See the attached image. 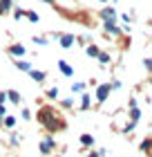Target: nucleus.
<instances>
[{
	"label": "nucleus",
	"instance_id": "nucleus-1",
	"mask_svg": "<svg viewBox=\"0 0 152 157\" xmlns=\"http://www.w3.org/2000/svg\"><path fill=\"white\" fill-rule=\"evenodd\" d=\"M38 117H40V124L47 126L49 130H61V128H65V121H61V115L52 108H43L38 112Z\"/></svg>",
	"mask_w": 152,
	"mask_h": 157
},
{
	"label": "nucleus",
	"instance_id": "nucleus-2",
	"mask_svg": "<svg viewBox=\"0 0 152 157\" xmlns=\"http://www.w3.org/2000/svg\"><path fill=\"white\" fill-rule=\"evenodd\" d=\"M107 94H110V85H101V88L96 90V99L98 101H105Z\"/></svg>",
	"mask_w": 152,
	"mask_h": 157
},
{
	"label": "nucleus",
	"instance_id": "nucleus-3",
	"mask_svg": "<svg viewBox=\"0 0 152 157\" xmlns=\"http://www.w3.org/2000/svg\"><path fill=\"white\" fill-rule=\"evenodd\" d=\"M72 43H74V36H69V34L67 36H61V45L63 47H72Z\"/></svg>",
	"mask_w": 152,
	"mask_h": 157
},
{
	"label": "nucleus",
	"instance_id": "nucleus-4",
	"mask_svg": "<svg viewBox=\"0 0 152 157\" xmlns=\"http://www.w3.org/2000/svg\"><path fill=\"white\" fill-rule=\"evenodd\" d=\"M114 16H117V13H114V9H103V18L107 20V23H112Z\"/></svg>",
	"mask_w": 152,
	"mask_h": 157
},
{
	"label": "nucleus",
	"instance_id": "nucleus-5",
	"mask_svg": "<svg viewBox=\"0 0 152 157\" xmlns=\"http://www.w3.org/2000/svg\"><path fill=\"white\" fill-rule=\"evenodd\" d=\"M58 65H61V72H63L65 76H69V74H72V67H69V65H67V63H65V61H61Z\"/></svg>",
	"mask_w": 152,
	"mask_h": 157
},
{
	"label": "nucleus",
	"instance_id": "nucleus-6",
	"mask_svg": "<svg viewBox=\"0 0 152 157\" xmlns=\"http://www.w3.org/2000/svg\"><path fill=\"white\" fill-rule=\"evenodd\" d=\"M81 144H83V146H92V144H94V137H92V135H83V137H81Z\"/></svg>",
	"mask_w": 152,
	"mask_h": 157
},
{
	"label": "nucleus",
	"instance_id": "nucleus-7",
	"mask_svg": "<svg viewBox=\"0 0 152 157\" xmlns=\"http://www.w3.org/2000/svg\"><path fill=\"white\" fill-rule=\"evenodd\" d=\"M9 7H11V0H0V11H9Z\"/></svg>",
	"mask_w": 152,
	"mask_h": 157
},
{
	"label": "nucleus",
	"instance_id": "nucleus-8",
	"mask_svg": "<svg viewBox=\"0 0 152 157\" xmlns=\"http://www.w3.org/2000/svg\"><path fill=\"white\" fill-rule=\"evenodd\" d=\"M11 54H18V56L25 54V47L23 45H11Z\"/></svg>",
	"mask_w": 152,
	"mask_h": 157
},
{
	"label": "nucleus",
	"instance_id": "nucleus-9",
	"mask_svg": "<svg viewBox=\"0 0 152 157\" xmlns=\"http://www.w3.org/2000/svg\"><path fill=\"white\" fill-rule=\"evenodd\" d=\"M40 151L43 153H49V151H52V141H40Z\"/></svg>",
	"mask_w": 152,
	"mask_h": 157
},
{
	"label": "nucleus",
	"instance_id": "nucleus-10",
	"mask_svg": "<svg viewBox=\"0 0 152 157\" xmlns=\"http://www.w3.org/2000/svg\"><path fill=\"white\" fill-rule=\"evenodd\" d=\"M105 29H107V32H112V34H119V27L114 25V23H105Z\"/></svg>",
	"mask_w": 152,
	"mask_h": 157
},
{
	"label": "nucleus",
	"instance_id": "nucleus-11",
	"mask_svg": "<svg viewBox=\"0 0 152 157\" xmlns=\"http://www.w3.org/2000/svg\"><path fill=\"white\" fill-rule=\"evenodd\" d=\"M7 97L11 99V103H20V94H18V92H9Z\"/></svg>",
	"mask_w": 152,
	"mask_h": 157
},
{
	"label": "nucleus",
	"instance_id": "nucleus-12",
	"mask_svg": "<svg viewBox=\"0 0 152 157\" xmlns=\"http://www.w3.org/2000/svg\"><path fill=\"white\" fill-rule=\"evenodd\" d=\"M141 151H152V139H146V141H143V144H141Z\"/></svg>",
	"mask_w": 152,
	"mask_h": 157
},
{
	"label": "nucleus",
	"instance_id": "nucleus-13",
	"mask_svg": "<svg viewBox=\"0 0 152 157\" xmlns=\"http://www.w3.org/2000/svg\"><path fill=\"white\" fill-rule=\"evenodd\" d=\"M139 117H141L139 108H132V124H136V121H139Z\"/></svg>",
	"mask_w": 152,
	"mask_h": 157
},
{
	"label": "nucleus",
	"instance_id": "nucleus-14",
	"mask_svg": "<svg viewBox=\"0 0 152 157\" xmlns=\"http://www.w3.org/2000/svg\"><path fill=\"white\" fill-rule=\"evenodd\" d=\"M25 16L32 20V23H36V20H38V13H34V11H25Z\"/></svg>",
	"mask_w": 152,
	"mask_h": 157
},
{
	"label": "nucleus",
	"instance_id": "nucleus-15",
	"mask_svg": "<svg viewBox=\"0 0 152 157\" xmlns=\"http://www.w3.org/2000/svg\"><path fill=\"white\" fill-rule=\"evenodd\" d=\"M13 124H16V119H13V117H5V126L7 128H13Z\"/></svg>",
	"mask_w": 152,
	"mask_h": 157
},
{
	"label": "nucleus",
	"instance_id": "nucleus-16",
	"mask_svg": "<svg viewBox=\"0 0 152 157\" xmlns=\"http://www.w3.org/2000/svg\"><path fill=\"white\" fill-rule=\"evenodd\" d=\"M29 74L36 78V81H43V78H45V74H43V72H32V70H29Z\"/></svg>",
	"mask_w": 152,
	"mask_h": 157
},
{
	"label": "nucleus",
	"instance_id": "nucleus-17",
	"mask_svg": "<svg viewBox=\"0 0 152 157\" xmlns=\"http://www.w3.org/2000/svg\"><path fill=\"white\" fill-rule=\"evenodd\" d=\"M87 54H90V56H98L101 52H98V49L94 47V45H90V47H87Z\"/></svg>",
	"mask_w": 152,
	"mask_h": 157
},
{
	"label": "nucleus",
	"instance_id": "nucleus-18",
	"mask_svg": "<svg viewBox=\"0 0 152 157\" xmlns=\"http://www.w3.org/2000/svg\"><path fill=\"white\" fill-rule=\"evenodd\" d=\"M18 67H20V70H25V72H29V70H32V65H29V63H25V61H20V63H18Z\"/></svg>",
	"mask_w": 152,
	"mask_h": 157
},
{
	"label": "nucleus",
	"instance_id": "nucleus-19",
	"mask_svg": "<svg viewBox=\"0 0 152 157\" xmlns=\"http://www.w3.org/2000/svg\"><path fill=\"white\" fill-rule=\"evenodd\" d=\"M98 61L101 63H107V61H110V56H107V54H98Z\"/></svg>",
	"mask_w": 152,
	"mask_h": 157
},
{
	"label": "nucleus",
	"instance_id": "nucleus-20",
	"mask_svg": "<svg viewBox=\"0 0 152 157\" xmlns=\"http://www.w3.org/2000/svg\"><path fill=\"white\" fill-rule=\"evenodd\" d=\"M83 108H90V97H83V101H81Z\"/></svg>",
	"mask_w": 152,
	"mask_h": 157
},
{
	"label": "nucleus",
	"instance_id": "nucleus-21",
	"mask_svg": "<svg viewBox=\"0 0 152 157\" xmlns=\"http://www.w3.org/2000/svg\"><path fill=\"white\" fill-rule=\"evenodd\" d=\"M146 67H148L150 72H152V59H148V61H146Z\"/></svg>",
	"mask_w": 152,
	"mask_h": 157
},
{
	"label": "nucleus",
	"instance_id": "nucleus-22",
	"mask_svg": "<svg viewBox=\"0 0 152 157\" xmlns=\"http://www.w3.org/2000/svg\"><path fill=\"white\" fill-rule=\"evenodd\" d=\"M5 99H7V94H2V92H0V105L5 103Z\"/></svg>",
	"mask_w": 152,
	"mask_h": 157
},
{
	"label": "nucleus",
	"instance_id": "nucleus-23",
	"mask_svg": "<svg viewBox=\"0 0 152 157\" xmlns=\"http://www.w3.org/2000/svg\"><path fill=\"white\" fill-rule=\"evenodd\" d=\"M45 2H52V0H45Z\"/></svg>",
	"mask_w": 152,
	"mask_h": 157
},
{
	"label": "nucleus",
	"instance_id": "nucleus-24",
	"mask_svg": "<svg viewBox=\"0 0 152 157\" xmlns=\"http://www.w3.org/2000/svg\"><path fill=\"white\" fill-rule=\"evenodd\" d=\"M101 2H103V0H101Z\"/></svg>",
	"mask_w": 152,
	"mask_h": 157
},
{
	"label": "nucleus",
	"instance_id": "nucleus-25",
	"mask_svg": "<svg viewBox=\"0 0 152 157\" xmlns=\"http://www.w3.org/2000/svg\"><path fill=\"white\" fill-rule=\"evenodd\" d=\"M0 13H2V11H0Z\"/></svg>",
	"mask_w": 152,
	"mask_h": 157
}]
</instances>
